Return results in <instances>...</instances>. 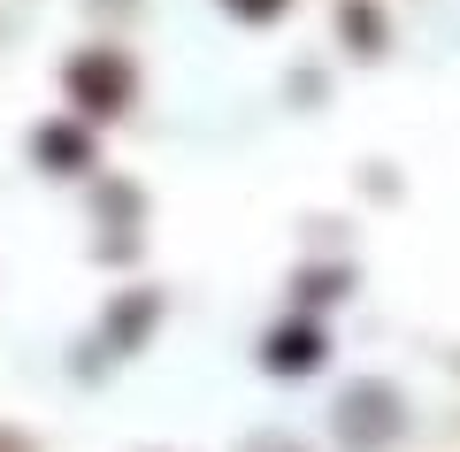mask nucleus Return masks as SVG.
I'll list each match as a JSON object with an SVG mask.
<instances>
[{"mask_svg":"<svg viewBox=\"0 0 460 452\" xmlns=\"http://www.w3.org/2000/svg\"><path fill=\"white\" fill-rule=\"evenodd\" d=\"M238 16H253V23H269V16H284V0H230Z\"/></svg>","mask_w":460,"mask_h":452,"instance_id":"39448f33","label":"nucleus"},{"mask_svg":"<svg viewBox=\"0 0 460 452\" xmlns=\"http://www.w3.org/2000/svg\"><path fill=\"white\" fill-rule=\"evenodd\" d=\"M47 138V162H84L93 146H84V130H69V123H54V130H39Z\"/></svg>","mask_w":460,"mask_h":452,"instance_id":"20e7f679","label":"nucleus"},{"mask_svg":"<svg viewBox=\"0 0 460 452\" xmlns=\"http://www.w3.org/2000/svg\"><path fill=\"white\" fill-rule=\"evenodd\" d=\"M69 93L84 100V108H123V100H131V62H123V54H77V62H69Z\"/></svg>","mask_w":460,"mask_h":452,"instance_id":"f257e3e1","label":"nucleus"},{"mask_svg":"<svg viewBox=\"0 0 460 452\" xmlns=\"http://www.w3.org/2000/svg\"><path fill=\"white\" fill-rule=\"evenodd\" d=\"M323 353V330H284V338H269V360L277 368H299V360Z\"/></svg>","mask_w":460,"mask_h":452,"instance_id":"f03ea898","label":"nucleus"},{"mask_svg":"<svg viewBox=\"0 0 460 452\" xmlns=\"http://www.w3.org/2000/svg\"><path fill=\"white\" fill-rule=\"evenodd\" d=\"M345 39H353V47H361V54H376V8H368V0H345Z\"/></svg>","mask_w":460,"mask_h":452,"instance_id":"7ed1b4c3","label":"nucleus"}]
</instances>
